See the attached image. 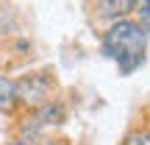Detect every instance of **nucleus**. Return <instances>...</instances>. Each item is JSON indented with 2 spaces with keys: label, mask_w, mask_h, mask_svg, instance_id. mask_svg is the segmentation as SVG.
I'll use <instances>...</instances> for the list:
<instances>
[{
  "label": "nucleus",
  "mask_w": 150,
  "mask_h": 145,
  "mask_svg": "<svg viewBox=\"0 0 150 145\" xmlns=\"http://www.w3.org/2000/svg\"><path fill=\"white\" fill-rule=\"evenodd\" d=\"M136 6V0H100V14L103 17H120V14H128L131 9Z\"/></svg>",
  "instance_id": "7ed1b4c3"
},
{
  "label": "nucleus",
  "mask_w": 150,
  "mask_h": 145,
  "mask_svg": "<svg viewBox=\"0 0 150 145\" xmlns=\"http://www.w3.org/2000/svg\"><path fill=\"white\" fill-rule=\"evenodd\" d=\"M125 145H150V131H145V134H134L128 137V142Z\"/></svg>",
  "instance_id": "423d86ee"
},
{
  "label": "nucleus",
  "mask_w": 150,
  "mask_h": 145,
  "mask_svg": "<svg viewBox=\"0 0 150 145\" xmlns=\"http://www.w3.org/2000/svg\"><path fill=\"white\" fill-rule=\"evenodd\" d=\"M14 86H17V98H22L31 106H45L50 101V92H53V84L47 75H28Z\"/></svg>",
  "instance_id": "f03ea898"
},
{
  "label": "nucleus",
  "mask_w": 150,
  "mask_h": 145,
  "mask_svg": "<svg viewBox=\"0 0 150 145\" xmlns=\"http://www.w3.org/2000/svg\"><path fill=\"white\" fill-rule=\"evenodd\" d=\"M14 103H17V86L0 75V112H8Z\"/></svg>",
  "instance_id": "20e7f679"
},
{
  "label": "nucleus",
  "mask_w": 150,
  "mask_h": 145,
  "mask_svg": "<svg viewBox=\"0 0 150 145\" xmlns=\"http://www.w3.org/2000/svg\"><path fill=\"white\" fill-rule=\"evenodd\" d=\"M139 17H142V28L150 31V0H145V3L139 6Z\"/></svg>",
  "instance_id": "39448f33"
},
{
  "label": "nucleus",
  "mask_w": 150,
  "mask_h": 145,
  "mask_svg": "<svg viewBox=\"0 0 150 145\" xmlns=\"http://www.w3.org/2000/svg\"><path fill=\"white\" fill-rule=\"evenodd\" d=\"M103 53L117 61L122 73H131L145 61V31L131 20L111 25V31L103 39Z\"/></svg>",
  "instance_id": "f257e3e1"
}]
</instances>
